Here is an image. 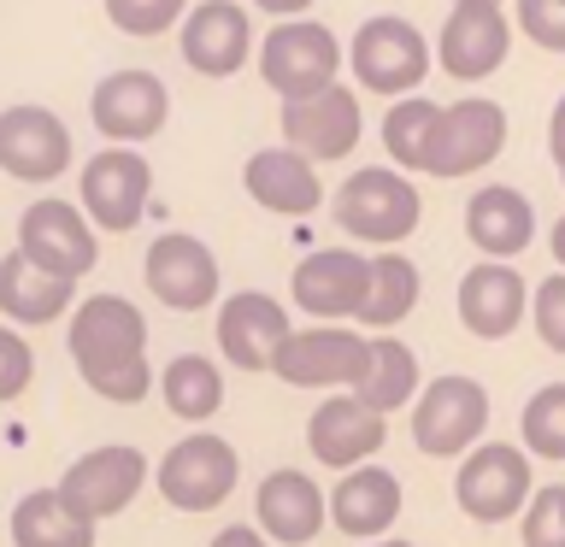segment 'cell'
Wrapping results in <instances>:
<instances>
[{
    "label": "cell",
    "mask_w": 565,
    "mask_h": 547,
    "mask_svg": "<svg viewBox=\"0 0 565 547\" xmlns=\"http://www.w3.org/2000/svg\"><path fill=\"white\" fill-rule=\"evenodd\" d=\"M71 360L95 395L130 406L148 395V318L124 294H95L71 318Z\"/></svg>",
    "instance_id": "cell-1"
},
{
    "label": "cell",
    "mask_w": 565,
    "mask_h": 547,
    "mask_svg": "<svg viewBox=\"0 0 565 547\" xmlns=\"http://www.w3.org/2000/svg\"><path fill=\"white\" fill-rule=\"evenodd\" d=\"M335 71H342V47H335V35L324 24H312V18H289V24H277L259 42V77L277 88L282 106L335 88Z\"/></svg>",
    "instance_id": "cell-2"
},
{
    "label": "cell",
    "mask_w": 565,
    "mask_h": 547,
    "mask_svg": "<svg viewBox=\"0 0 565 547\" xmlns=\"http://www.w3.org/2000/svg\"><path fill=\"white\" fill-rule=\"evenodd\" d=\"M335 224L371 247H395L418 229V189L401 171H353L335 189Z\"/></svg>",
    "instance_id": "cell-3"
},
{
    "label": "cell",
    "mask_w": 565,
    "mask_h": 547,
    "mask_svg": "<svg viewBox=\"0 0 565 547\" xmlns=\"http://www.w3.org/2000/svg\"><path fill=\"white\" fill-rule=\"evenodd\" d=\"M430 60L436 53L424 47V35L395 12L360 24V35H353V47H348V65H353V77H360V88L395 95V100H406L424 77H430Z\"/></svg>",
    "instance_id": "cell-4"
},
{
    "label": "cell",
    "mask_w": 565,
    "mask_h": 547,
    "mask_svg": "<svg viewBox=\"0 0 565 547\" xmlns=\"http://www.w3.org/2000/svg\"><path fill=\"white\" fill-rule=\"evenodd\" d=\"M365 360H371V335L348 324H312V330H289L271 371L289 388H360Z\"/></svg>",
    "instance_id": "cell-5"
},
{
    "label": "cell",
    "mask_w": 565,
    "mask_h": 547,
    "mask_svg": "<svg viewBox=\"0 0 565 547\" xmlns=\"http://www.w3.org/2000/svg\"><path fill=\"white\" fill-rule=\"evenodd\" d=\"M530 453L507 448V441H483L459 459V476H454V501L466 518L477 524H501V518H519V506H530Z\"/></svg>",
    "instance_id": "cell-6"
},
{
    "label": "cell",
    "mask_w": 565,
    "mask_h": 547,
    "mask_svg": "<svg viewBox=\"0 0 565 547\" xmlns=\"http://www.w3.org/2000/svg\"><path fill=\"white\" fill-rule=\"evenodd\" d=\"M489 430V395L471 377H436L413 400V441L430 459H459Z\"/></svg>",
    "instance_id": "cell-7"
},
{
    "label": "cell",
    "mask_w": 565,
    "mask_h": 547,
    "mask_svg": "<svg viewBox=\"0 0 565 547\" xmlns=\"http://www.w3.org/2000/svg\"><path fill=\"white\" fill-rule=\"evenodd\" d=\"M236 476H242V459L224 436H189L159 459L153 483L177 512H212L236 494Z\"/></svg>",
    "instance_id": "cell-8"
},
{
    "label": "cell",
    "mask_w": 565,
    "mask_h": 547,
    "mask_svg": "<svg viewBox=\"0 0 565 547\" xmlns=\"http://www.w3.org/2000/svg\"><path fill=\"white\" fill-rule=\"evenodd\" d=\"M141 271H148V294L171 312H201L218 300V259H212V247L201 236H189V229H166V236L148 247Z\"/></svg>",
    "instance_id": "cell-9"
},
{
    "label": "cell",
    "mask_w": 565,
    "mask_h": 547,
    "mask_svg": "<svg viewBox=\"0 0 565 547\" xmlns=\"http://www.w3.org/2000/svg\"><path fill=\"white\" fill-rule=\"evenodd\" d=\"M88 118H95L100 136H113L118 148H141L166 130L171 118V95L153 71H113L106 83H95L88 95Z\"/></svg>",
    "instance_id": "cell-10"
},
{
    "label": "cell",
    "mask_w": 565,
    "mask_h": 547,
    "mask_svg": "<svg viewBox=\"0 0 565 547\" xmlns=\"http://www.w3.org/2000/svg\"><path fill=\"white\" fill-rule=\"evenodd\" d=\"M360 95L353 88H324V95L312 100H289L282 106V148H295L300 159H312V165H324V159H348L360 148Z\"/></svg>",
    "instance_id": "cell-11"
},
{
    "label": "cell",
    "mask_w": 565,
    "mask_h": 547,
    "mask_svg": "<svg viewBox=\"0 0 565 547\" xmlns=\"http://www.w3.org/2000/svg\"><path fill=\"white\" fill-rule=\"evenodd\" d=\"M18 254L53 277L77 282L83 271H95V224L65 201H35L18 218Z\"/></svg>",
    "instance_id": "cell-12"
},
{
    "label": "cell",
    "mask_w": 565,
    "mask_h": 547,
    "mask_svg": "<svg viewBox=\"0 0 565 547\" xmlns=\"http://www.w3.org/2000/svg\"><path fill=\"white\" fill-rule=\"evenodd\" d=\"M0 171L18 183H53L71 171V130L47 106H7L0 112Z\"/></svg>",
    "instance_id": "cell-13"
},
{
    "label": "cell",
    "mask_w": 565,
    "mask_h": 547,
    "mask_svg": "<svg viewBox=\"0 0 565 547\" xmlns=\"http://www.w3.org/2000/svg\"><path fill=\"white\" fill-rule=\"evenodd\" d=\"M365 282H371V259L353 247H324L295 265V307L312 312L318 324H348L365 307Z\"/></svg>",
    "instance_id": "cell-14"
},
{
    "label": "cell",
    "mask_w": 565,
    "mask_h": 547,
    "mask_svg": "<svg viewBox=\"0 0 565 547\" xmlns=\"http://www.w3.org/2000/svg\"><path fill=\"white\" fill-rule=\"evenodd\" d=\"M177 47H183V65L201 77H236L254 53V24L236 0H201L177 24Z\"/></svg>",
    "instance_id": "cell-15"
},
{
    "label": "cell",
    "mask_w": 565,
    "mask_h": 547,
    "mask_svg": "<svg viewBox=\"0 0 565 547\" xmlns=\"http://www.w3.org/2000/svg\"><path fill=\"white\" fill-rule=\"evenodd\" d=\"M148 194L153 171L136 148H106L83 165V212L95 218V229H136Z\"/></svg>",
    "instance_id": "cell-16"
},
{
    "label": "cell",
    "mask_w": 565,
    "mask_h": 547,
    "mask_svg": "<svg viewBox=\"0 0 565 547\" xmlns=\"http://www.w3.org/2000/svg\"><path fill=\"white\" fill-rule=\"evenodd\" d=\"M507 148V112L483 95L441 106V130H436V153H430V176H466L494 165V153Z\"/></svg>",
    "instance_id": "cell-17"
},
{
    "label": "cell",
    "mask_w": 565,
    "mask_h": 547,
    "mask_svg": "<svg viewBox=\"0 0 565 547\" xmlns=\"http://www.w3.org/2000/svg\"><path fill=\"white\" fill-rule=\"evenodd\" d=\"M141 483H148V459L136 448H95L60 476V494L83 512V518L100 524V518H113V512L130 506L141 494Z\"/></svg>",
    "instance_id": "cell-18"
},
{
    "label": "cell",
    "mask_w": 565,
    "mask_h": 547,
    "mask_svg": "<svg viewBox=\"0 0 565 547\" xmlns=\"http://www.w3.org/2000/svg\"><path fill=\"white\" fill-rule=\"evenodd\" d=\"M383 436H388L383 412H371L360 395H330L307 418V448H312L318 465H330V471L371 465V453H383Z\"/></svg>",
    "instance_id": "cell-19"
},
{
    "label": "cell",
    "mask_w": 565,
    "mask_h": 547,
    "mask_svg": "<svg viewBox=\"0 0 565 547\" xmlns=\"http://www.w3.org/2000/svg\"><path fill=\"white\" fill-rule=\"evenodd\" d=\"M282 342H289V312H282V300L259 294V289H242L218 307V347L236 371H271Z\"/></svg>",
    "instance_id": "cell-20"
},
{
    "label": "cell",
    "mask_w": 565,
    "mask_h": 547,
    "mask_svg": "<svg viewBox=\"0 0 565 547\" xmlns=\"http://www.w3.org/2000/svg\"><path fill=\"white\" fill-rule=\"evenodd\" d=\"M512 47V24L501 7H477V0H466V7L448 12V24H441V42H436V65L448 71V77L459 83H477L489 77V71H501Z\"/></svg>",
    "instance_id": "cell-21"
},
{
    "label": "cell",
    "mask_w": 565,
    "mask_h": 547,
    "mask_svg": "<svg viewBox=\"0 0 565 547\" xmlns=\"http://www.w3.org/2000/svg\"><path fill=\"white\" fill-rule=\"evenodd\" d=\"M242 189L254 194V206L277 212V218H307V212L324 206V176L295 148H259L242 171Z\"/></svg>",
    "instance_id": "cell-22"
},
{
    "label": "cell",
    "mask_w": 565,
    "mask_h": 547,
    "mask_svg": "<svg viewBox=\"0 0 565 547\" xmlns=\"http://www.w3.org/2000/svg\"><path fill=\"white\" fill-rule=\"evenodd\" d=\"M254 506H259V536L282 541V547H307L318 529H324V518H330L324 489H318L307 471H289V465L265 476Z\"/></svg>",
    "instance_id": "cell-23"
},
{
    "label": "cell",
    "mask_w": 565,
    "mask_h": 547,
    "mask_svg": "<svg viewBox=\"0 0 565 547\" xmlns=\"http://www.w3.org/2000/svg\"><path fill=\"white\" fill-rule=\"evenodd\" d=\"M524 312H530V289L512 265H471V271L459 277V324H466L477 342L512 335Z\"/></svg>",
    "instance_id": "cell-24"
},
{
    "label": "cell",
    "mask_w": 565,
    "mask_h": 547,
    "mask_svg": "<svg viewBox=\"0 0 565 547\" xmlns=\"http://www.w3.org/2000/svg\"><path fill=\"white\" fill-rule=\"evenodd\" d=\"M401 518V483L383 465H353L330 494V524L353 541H383L388 524Z\"/></svg>",
    "instance_id": "cell-25"
},
{
    "label": "cell",
    "mask_w": 565,
    "mask_h": 547,
    "mask_svg": "<svg viewBox=\"0 0 565 547\" xmlns=\"http://www.w3.org/2000/svg\"><path fill=\"white\" fill-rule=\"evenodd\" d=\"M466 236H471L477 254L512 259V254L530 247V236H536V212H530V201L519 189L489 183V189H477L471 206H466Z\"/></svg>",
    "instance_id": "cell-26"
},
{
    "label": "cell",
    "mask_w": 565,
    "mask_h": 547,
    "mask_svg": "<svg viewBox=\"0 0 565 547\" xmlns=\"http://www.w3.org/2000/svg\"><path fill=\"white\" fill-rule=\"evenodd\" d=\"M71 300H77V282L42 271V265H30L24 254L0 259V312H7L12 324H53L60 312H71Z\"/></svg>",
    "instance_id": "cell-27"
},
{
    "label": "cell",
    "mask_w": 565,
    "mask_h": 547,
    "mask_svg": "<svg viewBox=\"0 0 565 547\" xmlns=\"http://www.w3.org/2000/svg\"><path fill=\"white\" fill-rule=\"evenodd\" d=\"M12 547H95V518H83L60 489H35L12 512Z\"/></svg>",
    "instance_id": "cell-28"
},
{
    "label": "cell",
    "mask_w": 565,
    "mask_h": 547,
    "mask_svg": "<svg viewBox=\"0 0 565 547\" xmlns=\"http://www.w3.org/2000/svg\"><path fill=\"white\" fill-rule=\"evenodd\" d=\"M371 412H395V406H406L418 395V360H413V347L406 342H395V335H377L371 342V360H365V377H360V388H353Z\"/></svg>",
    "instance_id": "cell-29"
},
{
    "label": "cell",
    "mask_w": 565,
    "mask_h": 547,
    "mask_svg": "<svg viewBox=\"0 0 565 547\" xmlns=\"http://www.w3.org/2000/svg\"><path fill=\"white\" fill-rule=\"evenodd\" d=\"M436 130H441V106L424 100V95H406V100L388 106V118H383V148L401 171H430Z\"/></svg>",
    "instance_id": "cell-30"
},
{
    "label": "cell",
    "mask_w": 565,
    "mask_h": 547,
    "mask_svg": "<svg viewBox=\"0 0 565 547\" xmlns=\"http://www.w3.org/2000/svg\"><path fill=\"white\" fill-rule=\"evenodd\" d=\"M413 307H418V265L406 259V254H377V259H371V282H365L360 324L388 330V324H401Z\"/></svg>",
    "instance_id": "cell-31"
},
{
    "label": "cell",
    "mask_w": 565,
    "mask_h": 547,
    "mask_svg": "<svg viewBox=\"0 0 565 547\" xmlns=\"http://www.w3.org/2000/svg\"><path fill=\"white\" fill-rule=\"evenodd\" d=\"M159 388H166V406L177 418L201 423L224 406V371L201 360V353H177V360L166 365V377H159Z\"/></svg>",
    "instance_id": "cell-32"
},
{
    "label": "cell",
    "mask_w": 565,
    "mask_h": 547,
    "mask_svg": "<svg viewBox=\"0 0 565 547\" xmlns=\"http://www.w3.org/2000/svg\"><path fill=\"white\" fill-rule=\"evenodd\" d=\"M524 448L536 459H565V383H547L524 406Z\"/></svg>",
    "instance_id": "cell-33"
},
{
    "label": "cell",
    "mask_w": 565,
    "mask_h": 547,
    "mask_svg": "<svg viewBox=\"0 0 565 547\" xmlns=\"http://www.w3.org/2000/svg\"><path fill=\"white\" fill-rule=\"evenodd\" d=\"M106 18L124 35H159L183 24V0H106Z\"/></svg>",
    "instance_id": "cell-34"
},
{
    "label": "cell",
    "mask_w": 565,
    "mask_h": 547,
    "mask_svg": "<svg viewBox=\"0 0 565 547\" xmlns=\"http://www.w3.org/2000/svg\"><path fill=\"white\" fill-rule=\"evenodd\" d=\"M524 547H565V483L530 494V506H524Z\"/></svg>",
    "instance_id": "cell-35"
},
{
    "label": "cell",
    "mask_w": 565,
    "mask_h": 547,
    "mask_svg": "<svg viewBox=\"0 0 565 547\" xmlns=\"http://www.w3.org/2000/svg\"><path fill=\"white\" fill-rule=\"evenodd\" d=\"M530 318H536L542 342L554 353H565V271H554L536 294H530Z\"/></svg>",
    "instance_id": "cell-36"
},
{
    "label": "cell",
    "mask_w": 565,
    "mask_h": 547,
    "mask_svg": "<svg viewBox=\"0 0 565 547\" xmlns=\"http://www.w3.org/2000/svg\"><path fill=\"white\" fill-rule=\"evenodd\" d=\"M519 30L547 53H565V0H519Z\"/></svg>",
    "instance_id": "cell-37"
},
{
    "label": "cell",
    "mask_w": 565,
    "mask_h": 547,
    "mask_svg": "<svg viewBox=\"0 0 565 547\" xmlns=\"http://www.w3.org/2000/svg\"><path fill=\"white\" fill-rule=\"evenodd\" d=\"M30 377H35V353H30V342L18 330H7L0 324V400H18L30 388Z\"/></svg>",
    "instance_id": "cell-38"
},
{
    "label": "cell",
    "mask_w": 565,
    "mask_h": 547,
    "mask_svg": "<svg viewBox=\"0 0 565 547\" xmlns=\"http://www.w3.org/2000/svg\"><path fill=\"white\" fill-rule=\"evenodd\" d=\"M547 153H554L559 183H565V95H559V106H554V124H547Z\"/></svg>",
    "instance_id": "cell-39"
},
{
    "label": "cell",
    "mask_w": 565,
    "mask_h": 547,
    "mask_svg": "<svg viewBox=\"0 0 565 547\" xmlns=\"http://www.w3.org/2000/svg\"><path fill=\"white\" fill-rule=\"evenodd\" d=\"M212 547H271V541H265L259 529H247V524H230V529L212 536Z\"/></svg>",
    "instance_id": "cell-40"
},
{
    "label": "cell",
    "mask_w": 565,
    "mask_h": 547,
    "mask_svg": "<svg viewBox=\"0 0 565 547\" xmlns=\"http://www.w3.org/2000/svg\"><path fill=\"white\" fill-rule=\"evenodd\" d=\"M254 7H259V12H271L277 24H289V18H300V12L312 7V0H254Z\"/></svg>",
    "instance_id": "cell-41"
},
{
    "label": "cell",
    "mask_w": 565,
    "mask_h": 547,
    "mask_svg": "<svg viewBox=\"0 0 565 547\" xmlns=\"http://www.w3.org/2000/svg\"><path fill=\"white\" fill-rule=\"evenodd\" d=\"M547 242H554V259H559V265H565V218H559V224H554V236H547Z\"/></svg>",
    "instance_id": "cell-42"
},
{
    "label": "cell",
    "mask_w": 565,
    "mask_h": 547,
    "mask_svg": "<svg viewBox=\"0 0 565 547\" xmlns=\"http://www.w3.org/2000/svg\"><path fill=\"white\" fill-rule=\"evenodd\" d=\"M454 7H466V0H454ZM477 7H501V0H477Z\"/></svg>",
    "instance_id": "cell-43"
},
{
    "label": "cell",
    "mask_w": 565,
    "mask_h": 547,
    "mask_svg": "<svg viewBox=\"0 0 565 547\" xmlns=\"http://www.w3.org/2000/svg\"><path fill=\"white\" fill-rule=\"evenodd\" d=\"M377 547H413V541H377Z\"/></svg>",
    "instance_id": "cell-44"
}]
</instances>
